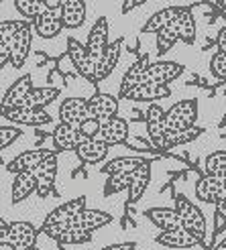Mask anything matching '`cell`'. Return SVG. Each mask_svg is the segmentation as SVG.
I'll return each instance as SVG.
<instances>
[{
  "instance_id": "cell-1",
  "label": "cell",
  "mask_w": 226,
  "mask_h": 250,
  "mask_svg": "<svg viewBox=\"0 0 226 250\" xmlns=\"http://www.w3.org/2000/svg\"><path fill=\"white\" fill-rule=\"evenodd\" d=\"M84 209H86V197L84 195L71 199V202H66V204L57 206L55 209H51L47 214V218L43 222V226L39 228V232L49 236V238L57 240L66 230H69L73 226V220L78 218Z\"/></svg>"
},
{
  "instance_id": "cell-2",
  "label": "cell",
  "mask_w": 226,
  "mask_h": 250,
  "mask_svg": "<svg viewBox=\"0 0 226 250\" xmlns=\"http://www.w3.org/2000/svg\"><path fill=\"white\" fill-rule=\"evenodd\" d=\"M196 120H198V100L187 98V100L175 102L167 110L165 126H167V132H181L196 126Z\"/></svg>"
},
{
  "instance_id": "cell-3",
  "label": "cell",
  "mask_w": 226,
  "mask_h": 250,
  "mask_svg": "<svg viewBox=\"0 0 226 250\" xmlns=\"http://www.w3.org/2000/svg\"><path fill=\"white\" fill-rule=\"evenodd\" d=\"M175 211L181 220V228H185L187 232H192L196 238L202 242L206 238V218L200 211V208L196 204H192L185 195H178L175 197Z\"/></svg>"
},
{
  "instance_id": "cell-4",
  "label": "cell",
  "mask_w": 226,
  "mask_h": 250,
  "mask_svg": "<svg viewBox=\"0 0 226 250\" xmlns=\"http://www.w3.org/2000/svg\"><path fill=\"white\" fill-rule=\"evenodd\" d=\"M108 33H110V22L106 17H100L94 24L90 33H88V41H86V51L88 55H90L92 63L98 65L100 59H102V55L106 53V49L110 45L108 41Z\"/></svg>"
},
{
  "instance_id": "cell-5",
  "label": "cell",
  "mask_w": 226,
  "mask_h": 250,
  "mask_svg": "<svg viewBox=\"0 0 226 250\" xmlns=\"http://www.w3.org/2000/svg\"><path fill=\"white\" fill-rule=\"evenodd\" d=\"M183 65L178 61H155L143 76V83H155V85H167L178 80L183 73Z\"/></svg>"
},
{
  "instance_id": "cell-6",
  "label": "cell",
  "mask_w": 226,
  "mask_h": 250,
  "mask_svg": "<svg viewBox=\"0 0 226 250\" xmlns=\"http://www.w3.org/2000/svg\"><path fill=\"white\" fill-rule=\"evenodd\" d=\"M2 118L19 126H45L53 122L51 114L43 108H8L2 110Z\"/></svg>"
},
{
  "instance_id": "cell-7",
  "label": "cell",
  "mask_w": 226,
  "mask_h": 250,
  "mask_svg": "<svg viewBox=\"0 0 226 250\" xmlns=\"http://www.w3.org/2000/svg\"><path fill=\"white\" fill-rule=\"evenodd\" d=\"M57 151H49V148H33V151L21 153L17 159H12L10 163H6V171L12 175L19 173H33L35 169H39L49 157H53Z\"/></svg>"
},
{
  "instance_id": "cell-8",
  "label": "cell",
  "mask_w": 226,
  "mask_h": 250,
  "mask_svg": "<svg viewBox=\"0 0 226 250\" xmlns=\"http://www.w3.org/2000/svg\"><path fill=\"white\" fill-rule=\"evenodd\" d=\"M68 57H69V61L73 63V67L78 69V73L82 78L96 83V65L92 63L90 55H88L86 45H82L78 39H73V37L68 39Z\"/></svg>"
},
{
  "instance_id": "cell-9",
  "label": "cell",
  "mask_w": 226,
  "mask_h": 250,
  "mask_svg": "<svg viewBox=\"0 0 226 250\" xmlns=\"http://www.w3.org/2000/svg\"><path fill=\"white\" fill-rule=\"evenodd\" d=\"M37 236H39V228H35L31 222H12L8 228L6 242L0 244H10L15 250H27V248H35Z\"/></svg>"
},
{
  "instance_id": "cell-10",
  "label": "cell",
  "mask_w": 226,
  "mask_h": 250,
  "mask_svg": "<svg viewBox=\"0 0 226 250\" xmlns=\"http://www.w3.org/2000/svg\"><path fill=\"white\" fill-rule=\"evenodd\" d=\"M118 114V98L110 96V94H94L88 98V116L106 122L116 118Z\"/></svg>"
},
{
  "instance_id": "cell-11",
  "label": "cell",
  "mask_w": 226,
  "mask_h": 250,
  "mask_svg": "<svg viewBox=\"0 0 226 250\" xmlns=\"http://www.w3.org/2000/svg\"><path fill=\"white\" fill-rule=\"evenodd\" d=\"M196 197L204 204L218 206L222 199H226V179L218 177H200L196 183Z\"/></svg>"
},
{
  "instance_id": "cell-12",
  "label": "cell",
  "mask_w": 226,
  "mask_h": 250,
  "mask_svg": "<svg viewBox=\"0 0 226 250\" xmlns=\"http://www.w3.org/2000/svg\"><path fill=\"white\" fill-rule=\"evenodd\" d=\"M88 98H66L59 106V122L78 128L84 120H88Z\"/></svg>"
},
{
  "instance_id": "cell-13",
  "label": "cell",
  "mask_w": 226,
  "mask_h": 250,
  "mask_svg": "<svg viewBox=\"0 0 226 250\" xmlns=\"http://www.w3.org/2000/svg\"><path fill=\"white\" fill-rule=\"evenodd\" d=\"M31 92H33V78H31V73H24V76H21L17 82H12V85L4 92L0 108H2V110L21 108L24 104V100L29 98Z\"/></svg>"
},
{
  "instance_id": "cell-14",
  "label": "cell",
  "mask_w": 226,
  "mask_h": 250,
  "mask_svg": "<svg viewBox=\"0 0 226 250\" xmlns=\"http://www.w3.org/2000/svg\"><path fill=\"white\" fill-rule=\"evenodd\" d=\"M51 139H53V145H55V151L59 153H68V151H78L80 145L86 143L84 139V134L80 132V128H75V126H68V124H57L53 134H51Z\"/></svg>"
},
{
  "instance_id": "cell-15",
  "label": "cell",
  "mask_w": 226,
  "mask_h": 250,
  "mask_svg": "<svg viewBox=\"0 0 226 250\" xmlns=\"http://www.w3.org/2000/svg\"><path fill=\"white\" fill-rule=\"evenodd\" d=\"M33 22H27L24 24V29L15 37V41H12L10 49H12V67L15 69H21L24 65V61H27L29 53H31V43H33Z\"/></svg>"
},
{
  "instance_id": "cell-16",
  "label": "cell",
  "mask_w": 226,
  "mask_h": 250,
  "mask_svg": "<svg viewBox=\"0 0 226 250\" xmlns=\"http://www.w3.org/2000/svg\"><path fill=\"white\" fill-rule=\"evenodd\" d=\"M183 8L181 6H167V8H161L157 12H153V15L149 17V21L143 24V31L145 33H161L163 29L171 27L173 22H178V19L181 17Z\"/></svg>"
},
{
  "instance_id": "cell-17",
  "label": "cell",
  "mask_w": 226,
  "mask_h": 250,
  "mask_svg": "<svg viewBox=\"0 0 226 250\" xmlns=\"http://www.w3.org/2000/svg\"><path fill=\"white\" fill-rule=\"evenodd\" d=\"M102 143H106L108 146L112 145H122L129 141V122L124 118H112V120H106L102 122V130H100V136H98Z\"/></svg>"
},
{
  "instance_id": "cell-18",
  "label": "cell",
  "mask_w": 226,
  "mask_h": 250,
  "mask_svg": "<svg viewBox=\"0 0 226 250\" xmlns=\"http://www.w3.org/2000/svg\"><path fill=\"white\" fill-rule=\"evenodd\" d=\"M171 96V90L167 85H155V83H139L131 90L124 100H133V102H149V104H155L159 100H165Z\"/></svg>"
},
{
  "instance_id": "cell-19",
  "label": "cell",
  "mask_w": 226,
  "mask_h": 250,
  "mask_svg": "<svg viewBox=\"0 0 226 250\" xmlns=\"http://www.w3.org/2000/svg\"><path fill=\"white\" fill-rule=\"evenodd\" d=\"M149 57L143 55L135 61V63L124 71V76H122V82H120V90H118V98L124 100V96H127L131 90H135L139 83H143V76H145V71L149 69Z\"/></svg>"
},
{
  "instance_id": "cell-20",
  "label": "cell",
  "mask_w": 226,
  "mask_h": 250,
  "mask_svg": "<svg viewBox=\"0 0 226 250\" xmlns=\"http://www.w3.org/2000/svg\"><path fill=\"white\" fill-rule=\"evenodd\" d=\"M112 214L102 209H94V208H86L82 214L73 220V228H82L88 232H96L98 228H104L108 224H112Z\"/></svg>"
},
{
  "instance_id": "cell-21",
  "label": "cell",
  "mask_w": 226,
  "mask_h": 250,
  "mask_svg": "<svg viewBox=\"0 0 226 250\" xmlns=\"http://www.w3.org/2000/svg\"><path fill=\"white\" fill-rule=\"evenodd\" d=\"M122 43H124L122 37H118V39H114V41H110L106 53L102 55L100 63L96 65V83L102 82V80H106L110 73L114 71L118 59H120V53H122Z\"/></svg>"
},
{
  "instance_id": "cell-22",
  "label": "cell",
  "mask_w": 226,
  "mask_h": 250,
  "mask_svg": "<svg viewBox=\"0 0 226 250\" xmlns=\"http://www.w3.org/2000/svg\"><path fill=\"white\" fill-rule=\"evenodd\" d=\"M145 216L161 232H171V230L181 228V220L178 216V211H175V208H151L145 211Z\"/></svg>"
},
{
  "instance_id": "cell-23",
  "label": "cell",
  "mask_w": 226,
  "mask_h": 250,
  "mask_svg": "<svg viewBox=\"0 0 226 250\" xmlns=\"http://www.w3.org/2000/svg\"><path fill=\"white\" fill-rule=\"evenodd\" d=\"M33 29L41 39H53V37H57L61 33V29H64L61 15L59 12H53V10H45L33 22Z\"/></svg>"
},
{
  "instance_id": "cell-24",
  "label": "cell",
  "mask_w": 226,
  "mask_h": 250,
  "mask_svg": "<svg viewBox=\"0 0 226 250\" xmlns=\"http://www.w3.org/2000/svg\"><path fill=\"white\" fill-rule=\"evenodd\" d=\"M37 187H39V179H37L33 173L15 175V179H12V189H10V202L12 204L24 202L29 195L37 193Z\"/></svg>"
},
{
  "instance_id": "cell-25",
  "label": "cell",
  "mask_w": 226,
  "mask_h": 250,
  "mask_svg": "<svg viewBox=\"0 0 226 250\" xmlns=\"http://www.w3.org/2000/svg\"><path fill=\"white\" fill-rule=\"evenodd\" d=\"M155 242L165 246V248H194L200 240L192 232H187L185 228H178V230H171V232H159Z\"/></svg>"
},
{
  "instance_id": "cell-26",
  "label": "cell",
  "mask_w": 226,
  "mask_h": 250,
  "mask_svg": "<svg viewBox=\"0 0 226 250\" xmlns=\"http://www.w3.org/2000/svg\"><path fill=\"white\" fill-rule=\"evenodd\" d=\"M59 15L64 29H80L86 21V2L84 0H64Z\"/></svg>"
},
{
  "instance_id": "cell-27",
  "label": "cell",
  "mask_w": 226,
  "mask_h": 250,
  "mask_svg": "<svg viewBox=\"0 0 226 250\" xmlns=\"http://www.w3.org/2000/svg\"><path fill=\"white\" fill-rule=\"evenodd\" d=\"M110 146L106 143H102L100 139L94 141H86L84 145H80V148L75 151L78 159L86 165H96V163H102V161L108 157Z\"/></svg>"
},
{
  "instance_id": "cell-28",
  "label": "cell",
  "mask_w": 226,
  "mask_h": 250,
  "mask_svg": "<svg viewBox=\"0 0 226 250\" xmlns=\"http://www.w3.org/2000/svg\"><path fill=\"white\" fill-rule=\"evenodd\" d=\"M202 132H204L202 126H192V128L181 130V132H167L159 143L153 145V148H157V151H171V148L180 146V145L194 143Z\"/></svg>"
},
{
  "instance_id": "cell-29",
  "label": "cell",
  "mask_w": 226,
  "mask_h": 250,
  "mask_svg": "<svg viewBox=\"0 0 226 250\" xmlns=\"http://www.w3.org/2000/svg\"><path fill=\"white\" fill-rule=\"evenodd\" d=\"M151 183V163L139 167L136 171H133V181L127 191V202L129 204H136L143 197V193L147 191V187Z\"/></svg>"
},
{
  "instance_id": "cell-30",
  "label": "cell",
  "mask_w": 226,
  "mask_h": 250,
  "mask_svg": "<svg viewBox=\"0 0 226 250\" xmlns=\"http://www.w3.org/2000/svg\"><path fill=\"white\" fill-rule=\"evenodd\" d=\"M147 163H151V161L143 157H116V159H110L102 167V173L108 175V177L110 175H118V173H133Z\"/></svg>"
},
{
  "instance_id": "cell-31",
  "label": "cell",
  "mask_w": 226,
  "mask_h": 250,
  "mask_svg": "<svg viewBox=\"0 0 226 250\" xmlns=\"http://www.w3.org/2000/svg\"><path fill=\"white\" fill-rule=\"evenodd\" d=\"M59 98V90L57 87H33V92L29 94V98L24 100V104L21 108H43L49 106L51 102Z\"/></svg>"
},
{
  "instance_id": "cell-32",
  "label": "cell",
  "mask_w": 226,
  "mask_h": 250,
  "mask_svg": "<svg viewBox=\"0 0 226 250\" xmlns=\"http://www.w3.org/2000/svg\"><path fill=\"white\" fill-rule=\"evenodd\" d=\"M204 169L208 177H218L226 179V151H216L210 153L204 161Z\"/></svg>"
},
{
  "instance_id": "cell-33",
  "label": "cell",
  "mask_w": 226,
  "mask_h": 250,
  "mask_svg": "<svg viewBox=\"0 0 226 250\" xmlns=\"http://www.w3.org/2000/svg\"><path fill=\"white\" fill-rule=\"evenodd\" d=\"M178 29H180V41H183L185 45H192L196 41V21L192 10L183 8L181 17L178 19Z\"/></svg>"
},
{
  "instance_id": "cell-34",
  "label": "cell",
  "mask_w": 226,
  "mask_h": 250,
  "mask_svg": "<svg viewBox=\"0 0 226 250\" xmlns=\"http://www.w3.org/2000/svg\"><path fill=\"white\" fill-rule=\"evenodd\" d=\"M178 41H180V29H178V22H173L171 27L157 33V53L165 55L169 49H173V45Z\"/></svg>"
},
{
  "instance_id": "cell-35",
  "label": "cell",
  "mask_w": 226,
  "mask_h": 250,
  "mask_svg": "<svg viewBox=\"0 0 226 250\" xmlns=\"http://www.w3.org/2000/svg\"><path fill=\"white\" fill-rule=\"evenodd\" d=\"M15 8L24 17V21H29V22H35L37 17L47 10L43 0H15Z\"/></svg>"
},
{
  "instance_id": "cell-36",
  "label": "cell",
  "mask_w": 226,
  "mask_h": 250,
  "mask_svg": "<svg viewBox=\"0 0 226 250\" xmlns=\"http://www.w3.org/2000/svg\"><path fill=\"white\" fill-rule=\"evenodd\" d=\"M133 181V173H118V175H110L104 183V195H114L120 191H129Z\"/></svg>"
},
{
  "instance_id": "cell-37",
  "label": "cell",
  "mask_w": 226,
  "mask_h": 250,
  "mask_svg": "<svg viewBox=\"0 0 226 250\" xmlns=\"http://www.w3.org/2000/svg\"><path fill=\"white\" fill-rule=\"evenodd\" d=\"M94 238V232H88L82 228H69L57 238V246H71V244H86Z\"/></svg>"
},
{
  "instance_id": "cell-38",
  "label": "cell",
  "mask_w": 226,
  "mask_h": 250,
  "mask_svg": "<svg viewBox=\"0 0 226 250\" xmlns=\"http://www.w3.org/2000/svg\"><path fill=\"white\" fill-rule=\"evenodd\" d=\"M29 21H2L0 22V41H4L8 45H12L15 37L24 29V24Z\"/></svg>"
},
{
  "instance_id": "cell-39",
  "label": "cell",
  "mask_w": 226,
  "mask_h": 250,
  "mask_svg": "<svg viewBox=\"0 0 226 250\" xmlns=\"http://www.w3.org/2000/svg\"><path fill=\"white\" fill-rule=\"evenodd\" d=\"M78 128H80V132L84 134L86 141H94V139H98V136H100V130H102V122L94 120V118H88V120H84V122L80 124Z\"/></svg>"
},
{
  "instance_id": "cell-40",
  "label": "cell",
  "mask_w": 226,
  "mask_h": 250,
  "mask_svg": "<svg viewBox=\"0 0 226 250\" xmlns=\"http://www.w3.org/2000/svg\"><path fill=\"white\" fill-rule=\"evenodd\" d=\"M210 73L216 80H224L226 82V53H216L210 59Z\"/></svg>"
},
{
  "instance_id": "cell-41",
  "label": "cell",
  "mask_w": 226,
  "mask_h": 250,
  "mask_svg": "<svg viewBox=\"0 0 226 250\" xmlns=\"http://www.w3.org/2000/svg\"><path fill=\"white\" fill-rule=\"evenodd\" d=\"M21 134H23V130L19 126H0V148H2V151L8 148Z\"/></svg>"
},
{
  "instance_id": "cell-42",
  "label": "cell",
  "mask_w": 226,
  "mask_h": 250,
  "mask_svg": "<svg viewBox=\"0 0 226 250\" xmlns=\"http://www.w3.org/2000/svg\"><path fill=\"white\" fill-rule=\"evenodd\" d=\"M165 118H167V110L163 108L159 102L149 104V108L145 112V124H149V122H165Z\"/></svg>"
},
{
  "instance_id": "cell-43",
  "label": "cell",
  "mask_w": 226,
  "mask_h": 250,
  "mask_svg": "<svg viewBox=\"0 0 226 250\" xmlns=\"http://www.w3.org/2000/svg\"><path fill=\"white\" fill-rule=\"evenodd\" d=\"M10 61H12V49H10V45L4 43V41H0V67L8 65Z\"/></svg>"
},
{
  "instance_id": "cell-44",
  "label": "cell",
  "mask_w": 226,
  "mask_h": 250,
  "mask_svg": "<svg viewBox=\"0 0 226 250\" xmlns=\"http://www.w3.org/2000/svg\"><path fill=\"white\" fill-rule=\"evenodd\" d=\"M53 191V181H47V179H39V187H37V195L39 197H47L49 193Z\"/></svg>"
},
{
  "instance_id": "cell-45",
  "label": "cell",
  "mask_w": 226,
  "mask_h": 250,
  "mask_svg": "<svg viewBox=\"0 0 226 250\" xmlns=\"http://www.w3.org/2000/svg\"><path fill=\"white\" fill-rule=\"evenodd\" d=\"M135 242H120V244H110V246H104L100 250H135Z\"/></svg>"
},
{
  "instance_id": "cell-46",
  "label": "cell",
  "mask_w": 226,
  "mask_h": 250,
  "mask_svg": "<svg viewBox=\"0 0 226 250\" xmlns=\"http://www.w3.org/2000/svg\"><path fill=\"white\" fill-rule=\"evenodd\" d=\"M143 4H145L143 0H131V2H122V15H127V12H131L133 8H139Z\"/></svg>"
},
{
  "instance_id": "cell-47",
  "label": "cell",
  "mask_w": 226,
  "mask_h": 250,
  "mask_svg": "<svg viewBox=\"0 0 226 250\" xmlns=\"http://www.w3.org/2000/svg\"><path fill=\"white\" fill-rule=\"evenodd\" d=\"M216 45H218V53H226V27L218 33V41H216Z\"/></svg>"
},
{
  "instance_id": "cell-48",
  "label": "cell",
  "mask_w": 226,
  "mask_h": 250,
  "mask_svg": "<svg viewBox=\"0 0 226 250\" xmlns=\"http://www.w3.org/2000/svg\"><path fill=\"white\" fill-rule=\"evenodd\" d=\"M8 228H10V222H6V220L0 222V242H6V238H8Z\"/></svg>"
},
{
  "instance_id": "cell-49",
  "label": "cell",
  "mask_w": 226,
  "mask_h": 250,
  "mask_svg": "<svg viewBox=\"0 0 226 250\" xmlns=\"http://www.w3.org/2000/svg\"><path fill=\"white\" fill-rule=\"evenodd\" d=\"M216 214H218L222 220H226V199H222V202L216 206Z\"/></svg>"
},
{
  "instance_id": "cell-50",
  "label": "cell",
  "mask_w": 226,
  "mask_h": 250,
  "mask_svg": "<svg viewBox=\"0 0 226 250\" xmlns=\"http://www.w3.org/2000/svg\"><path fill=\"white\" fill-rule=\"evenodd\" d=\"M212 250H226V236H224L222 240H218L214 246H212Z\"/></svg>"
},
{
  "instance_id": "cell-51",
  "label": "cell",
  "mask_w": 226,
  "mask_h": 250,
  "mask_svg": "<svg viewBox=\"0 0 226 250\" xmlns=\"http://www.w3.org/2000/svg\"><path fill=\"white\" fill-rule=\"evenodd\" d=\"M224 124H226V114H224V118L220 120V126H224Z\"/></svg>"
},
{
  "instance_id": "cell-52",
  "label": "cell",
  "mask_w": 226,
  "mask_h": 250,
  "mask_svg": "<svg viewBox=\"0 0 226 250\" xmlns=\"http://www.w3.org/2000/svg\"><path fill=\"white\" fill-rule=\"evenodd\" d=\"M27 250H39V248H27Z\"/></svg>"
}]
</instances>
